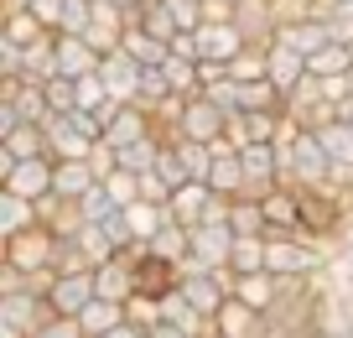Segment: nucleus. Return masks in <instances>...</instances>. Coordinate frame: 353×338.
I'll list each match as a JSON object with an SVG mask.
<instances>
[{"mask_svg": "<svg viewBox=\"0 0 353 338\" xmlns=\"http://www.w3.org/2000/svg\"><path fill=\"white\" fill-rule=\"evenodd\" d=\"M104 141L99 115L73 109V115H52L47 120V146H52V162H88V151Z\"/></svg>", "mask_w": 353, "mask_h": 338, "instance_id": "f257e3e1", "label": "nucleus"}, {"mask_svg": "<svg viewBox=\"0 0 353 338\" xmlns=\"http://www.w3.org/2000/svg\"><path fill=\"white\" fill-rule=\"evenodd\" d=\"M52 250H57V240L37 224V229L16 234V240H0V265H6V271H21V276H57Z\"/></svg>", "mask_w": 353, "mask_h": 338, "instance_id": "f03ea898", "label": "nucleus"}, {"mask_svg": "<svg viewBox=\"0 0 353 338\" xmlns=\"http://www.w3.org/2000/svg\"><path fill=\"white\" fill-rule=\"evenodd\" d=\"M52 182H57V162H52V156H42V162H16V167L0 172V193L26 198V203L52 198Z\"/></svg>", "mask_w": 353, "mask_h": 338, "instance_id": "7ed1b4c3", "label": "nucleus"}, {"mask_svg": "<svg viewBox=\"0 0 353 338\" xmlns=\"http://www.w3.org/2000/svg\"><path fill=\"white\" fill-rule=\"evenodd\" d=\"M176 135H182V141L213 146V141H223V135H229V115H223V109L213 104L208 94H192L188 109H182V125H176Z\"/></svg>", "mask_w": 353, "mask_h": 338, "instance_id": "20e7f679", "label": "nucleus"}, {"mask_svg": "<svg viewBox=\"0 0 353 338\" xmlns=\"http://www.w3.org/2000/svg\"><path fill=\"white\" fill-rule=\"evenodd\" d=\"M52 307H47V297L37 292H0V328H16V333L37 338V328L52 323Z\"/></svg>", "mask_w": 353, "mask_h": 338, "instance_id": "39448f33", "label": "nucleus"}, {"mask_svg": "<svg viewBox=\"0 0 353 338\" xmlns=\"http://www.w3.org/2000/svg\"><path fill=\"white\" fill-rule=\"evenodd\" d=\"M0 104L16 109L21 125H47L52 104H47V84H26V78H0Z\"/></svg>", "mask_w": 353, "mask_h": 338, "instance_id": "423d86ee", "label": "nucleus"}, {"mask_svg": "<svg viewBox=\"0 0 353 338\" xmlns=\"http://www.w3.org/2000/svg\"><path fill=\"white\" fill-rule=\"evenodd\" d=\"M265 240H301V187H276L265 198Z\"/></svg>", "mask_w": 353, "mask_h": 338, "instance_id": "0eeeda50", "label": "nucleus"}, {"mask_svg": "<svg viewBox=\"0 0 353 338\" xmlns=\"http://www.w3.org/2000/svg\"><path fill=\"white\" fill-rule=\"evenodd\" d=\"M88 302H99V292H94V271H83V276H57L52 292H47V307H52L57 317H83Z\"/></svg>", "mask_w": 353, "mask_h": 338, "instance_id": "6e6552de", "label": "nucleus"}, {"mask_svg": "<svg viewBox=\"0 0 353 338\" xmlns=\"http://www.w3.org/2000/svg\"><path fill=\"white\" fill-rule=\"evenodd\" d=\"M234 21H239V32H244L250 47H276V37H281L276 0H244L239 11H234Z\"/></svg>", "mask_w": 353, "mask_h": 338, "instance_id": "1a4fd4ad", "label": "nucleus"}, {"mask_svg": "<svg viewBox=\"0 0 353 338\" xmlns=\"http://www.w3.org/2000/svg\"><path fill=\"white\" fill-rule=\"evenodd\" d=\"M141 73H145V68L135 63L125 47H120V53H110V57L99 63L104 88H110V99H120V104H135V99H141Z\"/></svg>", "mask_w": 353, "mask_h": 338, "instance_id": "9d476101", "label": "nucleus"}, {"mask_svg": "<svg viewBox=\"0 0 353 338\" xmlns=\"http://www.w3.org/2000/svg\"><path fill=\"white\" fill-rule=\"evenodd\" d=\"M234 240H239V234H234L229 224H198V229H192V261L208 265V271H223V265L234 261Z\"/></svg>", "mask_w": 353, "mask_h": 338, "instance_id": "9b49d317", "label": "nucleus"}, {"mask_svg": "<svg viewBox=\"0 0 353 338\" xmlns=\"http://www.w3.org/2000/svg\"><path fill=\"white\" fill-rule=\"evenodd\" d=\"M42 156H52L47 125H16L11 135H0V172L16 167V162H42Z\"/></svg>", "mask_w": 353, "mask_h": 338, "instance_id": "f8f14e48", "label": "nucleus"}, {"mask_svg": "<svg viewBox=\"0 0 353 338\" xmlns=\"http://www.w3.org/2000/svg\"><path fill=\"white\" fill-rule=\"evenodd\" d=\"M161 125H156V115L151 109H141V104H125L120 115H114V125L104 131V146H114V151H130V146H141L145 135H156Z\"/></svg>", "mask_w": 353, "mask_h": 338, "instance_id": "ddd939ff", "label": "nucleus"}, {"mask_svg": "<svg viewBox=\"0 0 353 338\" xmlns=\"http://www.w3.org/2000/svg\"><path fill=\"white\" fill-rule=\"evenodd\" d=\"M198 47H203V63H234L250 42H244L239 21H208L198 32Z\"/></svg>", "mask_w": 353, "mask_h": 338, "instance_id": "4468645a", "label": "nucleus"}, {"mask_svg": "<svg viewBox=\"0 0 353 338\" xmlns=\"http://www.w3.org/2000/svg\"><path fill=\"white\" fill-rule=\"evenodd\" d=\"M99 63L104 57L88 47V37H68V32H57V78H88V73H99Z\"/></svg>", "mask_w": 353, "mask_h": 338, "instance_id": "2eb2a0df", "label": "nucleus"}, {"mask_svg": "<svg viewBox=\"0 0 353 338\" xmlns=\"http://www.w3.org/2000/svg\"><path fill=\"white\" fill-rule=\"evenodd\" d=\"M94 292H99V302H130L135 297V265L125 261V255H114V261H104L99 271H94Z\"/></svg>", "mask_w": 353, "mask_h": 338, "instance_id": "dca6fc26", "label": "nucleus"}, {"mask_svg": "<svg viewBox=\"0 0 353 338\" xmlns=\"http://www.w3.org/2000/svg\"><path fill=\"white\" fill-rule=\"evenodd\" d=\"M213 333L219 338H260L265 333V312H254V307H244L239 297H229L223 312L213 317Z\"/></svg>", "mask_w": 353, "mask_h": 338, "instance_id": "f3484780", "label": "nucleus"}, {"mask_svg": "<svg viewBox=\"0 0 353 338\" xmlns=\"http://www.w3.org/2000/svg\"><path fill=\"white\" fill-rule=\"evenodd\" d=\"M276 42H286V47H296L301 57H312V53H322V47L332 42V21H327V16H307V21H291V26H281Z\"/></svg>", "mask_w": 353, "mask_h": 338, "instance_id": "a211bd4d", "label": "nucleus"}, {"mask_svg": "<svg viewBox=\"0 0 353 338\" xmlns=\"http://www.w3.org/2000/svg\"><path fill=\"white\" fill-rule=\"evenodd\" d=\"M176 286V265L161 261L156 250H145L141 261H135V297H166Z\"/></svg>", "mask_w": 353, "mask_h": 338, "instance_id": "6ab92c4d", "label": "nucleus"}, {"mask_svg": "<svg viewBox=\"0 0 353 338\" xmlns=\"http://www.w3.org/2000/svg\"><path fill=\"white\" fill-rule=\"evenodd\" d=\"M234 297H239L244 307H254V312H270V307L286 297V281H281V276H270V271H260V276H239Z\"/></svg>", "mask_w": 353, "mask_h": 338, "instance_id": "aec40b11", "label": "nucleus"}, {"mask_svg": "<svg viewBox=\"0 0 353 338\" xmlns=\"http://www.w3.org/2000/svg\"><path fill=\"white\" fill-rule=\"evenodd\" d=\"M166 208H172V218H176V224L198 229L203 218H208V208H213V187H208V182H188L182 193L172 198V203H166Z\"/></svg>", "mask_w": 353, "mask_h": 338, "instance_id": "412c9836", "label": "nucleus"}, {"mask_svg": "<svg viewBox=\"0 0 353 338\" xmlns=\"http://www.w3.org/2000/svg\"><path fill=\"white\" fill-rule=\"evenodd\" d=\"M94 187H99V177H94V167H88V162H57V182H52V193L63 198V203H83Z\"/></svg>", "mask_w": 353, "mask_h": 338, "instance_id": "4be33fe9", "label": "nucleus"}, {"mask_svg": "<svg viewBox=\"0 0 353 338\" xmlns=\"http://www.w3.org/2000/svg\"><path fill=\"white\" fill-rule=\"evenodd\" d=\"M21 78L26 84H52L57 78V37H42V42L21 47Z\"/></svg>", "mask_w": 353, "mask_h": 338, "instance_id": "5701e85b", "label": "nucleus"}, {"mask_svg": "<svg viewBox=\"0 0 353 338\" xmlns=\"http://www.w3.org/2000/svg\"><path fill=\"white\" fill-rule=\"evenodd\" d=\"M307 73H312V68H307V57H301L296 47H286V42L270 47V84H276L281 94H291V88H296Z\"/></svg>", "mask_w": 353, "mask_h": 338, "instance_id": "b1692460", "label": "nucleus"}, {"mask_svg": "<svg viewBox=\"0 0 353 338\" xmlns=\"http://www.w3.org/2000/svg\"><path fill=\"white\" fill-rule=\"evenodd\" d=\"M208 187H213L219 198H244V193H250V177H244L239 151H229V156H213V177H208Z\"/></svg>", "mask_w": 353, "mask_h": 338, "instance_id": "393cba45", "label": "nucleus"}, {"mask_svg": "<svg viewBox=\"0 0 353 338\" xmlns=\"http://www.w3.org/2000/svg\"><path fill=\"white\" fill-rule=\"evenodd\" d=\"M229 229L239 234V240H254V234L265 240V229H270V218H265V198H234Z\"/></svg>", "mask_w": 353, "mask_h": 338, "instance_id": "a878e982", "label": "nucleus"}, {"mask_svg": "<svg viewBox=\"0 0 353 338\" xmlns=\"http://www.w3.org/2000/svg\"><path fill=\"white\" fill-rule=\"evenodd\" d=\"M42 218H37V203H26V198H11L0 193V240H16V234L37 229Z\"/></svg>", "mask_w": 353, "mask_h": 338, "instance_id": "bb28decb", "label": "nucleus"}, {"mask_svg": "<svg viewBox=\"0 0 353 338\" xmlns=\"http://www.w3.org/2000/svg\"><path fill=\"white\" fill-rule=\"evenodd\" d=\"M125 218H130L135 240H141V245H151L156 234H161L166 224H172V208H161V203H145V198H141V203H130V208H125Z\"/></svg>", "mask_w": 353, "mask_h": 338, "instance_id": "cd10ccee", "label": "nucleus"}, {"mask_svg": "<svg viewBox=\"0 0 353 338\" xmlns=\"http://www.w3.org/2000/svg\"><path fill=\"white\" fill-rule=\"evenodd\" d=\"M0 37H6V42H16V47H32V42L57 37V32H47L32 11H0Z\"/></svg>", "mask_w": 353, "mask_h": 338, "instance_id": "c85d7f7f", "label": "nucleus"}, {"mask_svg": "<svg viewBox=\"0 0 353 338\" xmlns=\"http://www.w3.org/2000/svg\"><path fill=\"white\" fill-rule=\"evenodd\" d=\"M307 68H312V78H348L353 73V53L343 42H327L322 53L307 57Z\"/></svg>", "mask_w": 353, "mask_h": 338, "instance_id": "c756f323", "label": "nucleus"}, {"mask_svg": "<svg viewBox=\"0 0 353 338\" xmlns=\"http://www.w3.org/2000/svg\"><path fill=\"white\" fill-rule=\"evenodd\" d=\"M83 323V333L88 338H104V333H114V328H125L130 317H125V307L120 302H88V312L78 317Z\"/></svg>", "mask_w": 353, "mask_h": 338, "instance_id": "7c9ffc66", "label": "nucleus"}, {"mask_svg": "<svg viewBox=\"0 0 353 338\" xmlns=\"http://www.w3.org/2000/svg\"><path fill=\"white\" fill-rule=\"evenodd\" d=\"M172 151L182 156V167H188V177H192V182H208V177H213V146H203V141H182V135H172Z\"/></svg>", "mask_w": 353, "mask_h": 338, "instance_id": "2f4dec72", "label": "nucleus"}, {"mask_svg": "<svg viewBox=\"0 0 353 338\" xmlns=\"http://www.w3.org/2000/svg\"><path fill=\"white\" fill-rule=\"evenodd\" d=\"M125 53H130L141 68H166L172 63V47L156 42V37H145V32H125Z\"/></svg>", "mask_w": 353, "mask_h": 338, "instance_id": "473e14b6", "label": "nucleus"}, {"mask_svg": "<svg viewBox=\"0 0 353 338\" xmlns=\"http://www.w3.org/2000/svg\"><path fill=\"white\" fill-rule=\"evenodd\" d=\"M52 271L57 276H83V271H94V261H88V250H83V240H57V250H52Z\"/></svg>", "mask_w": 353, "mask_h": 338, "instance_id": "72a5a7b5", "label": "nucleus"}, {"mask_svg": "<svg viewBox=\"0 0 353 338\" xmlns=\"http://www.w3.org/2000/svg\"><path fill=\"white\" fill-rule=\"evenodd\" d=\"M265 250H270V245H265L260 234H254V240H234L229 271H234V276H260V271H265Z\"/></svg>", "mask_w": 353, "mask_h": 338, "instance_id": "f704fd0d", "label": "nucleus"}, {"mask_svg": "<svg viewBox=\"0 0 353 338\" xmlns=\"http://www.w3.org/2000/svg\"><path fill=\"white\" fill-rule=\"evenodd\" d=\"M114 214H120V208H114V198L104 193V187H94V193L78 203V218H83V229H99V224H110Z\"/></svg>", "mask_w": 353, "mask_h": 338, "instance_id": "c9c22d12", "label": "nucleus"}, {"mask_svg": "<svg viewBox=\"0 0 353 338\" xmlns=\"http://www.w3.org/2000/svg\"><path fill=\"white\" fill-rule=\"evenodd\" d=\"M281 125H286V115H276V109H254V115H244V135L250 141H281Z\"/></svg>", "mask_w": 353, "mask_h": 338, "instance_id": "e433bc0d", "label": "nucleus"}, {"mask_svg": "<svg viewBox=\"0 0 353 338\" xmlns=\"http://www.w3.org/2000/svg\"><path fill=\"white\" fill-rule=\"evenodd\" d=\"M99 187L114 198V208H130V203H141V177H135V172H125V167H120L114 177H104Z\"/></svg>", "mask_w": 353, "mask_h": 338, "instance_id": "4c0bfd02", "label": "nucleus"}, {"mask_svg": "<svg viewBox=\"0 0 353 338\" xmlns=\"http://www.w3.org/2000/svg\"><path fill=\"white\" fill-rule=\"evenodd\" d=\"M203 6H208V0H166V11H172L176 32H203V26H208Z\"/></svg>", "mask_w": 353, "mask_h": 338, "instance_id": "58836bf2", "label": "nucleus"}, {"mask_svg": "<svg viewBox=\"0 0 353 338\" xmlns=\"http://www.w3.org/2000/svg\"><path fill=\"white\" fill-rule=\"evenodd\" d=\"M156 177H161V187H166L172 198L182 193L188 182H192V177H188V167H182V156H176L172 146H166V151H161V162H156Z\"/></svg>", "mask_w": 353, "mask_h": 338, "instance_id": "ea45409f", "label": "nucleus"}, {"mask_svg": "<svg viewBox=\"0 0 353 338\" xmlns=\"http://www.w3.org/2000/svg\"><path fill=\"white\" fill-rule=\"evenodd\" d=\"M88 26H94V0H68V6H63V26H57V32L88 37Z\"/></svg>", "mask_w": 353, "mask_h": 338, "instance_id": "a19ab883", "label": "nucleus"}, {"mask_svg": "<svg viewBox=\"0 0 353 338\" xmlns=\"http://www.w3.org/2000/svg\"><path fill=\"white\" fill-rule=\"evenodd\" d=\"M125 317H130L141 333H151V328L161 323V297H130V302H125Z\"/></svg>", "mask_w": 353, "mask_h": 338, "instance_id": "79ce46f5", "label": "nucleus"}, {"mask_svg": "<svg viewBox=\"0 0 353 338\" xmlns=\"http://www.w3.org/2000/svg\"><path fill=\"white\" fill-rule=\"evenodd\" d=\"M47 104H52V115H73L78 109V84L73 78H52V84H47Z\"/></svg>", "mask_w": 353, "mask_h": 338, "instance_id": "37998d69", "label": "nucleus"}, {"mask_svg": "<svg viewBox=\"0 0 353 338\" xmlns=\"http://www.w3.org/2000/svg\"><path fill=\"white\" fill-rule=\"evenodd\" d=\"M104 99H110V88H104V78H99V73L78 78V109H88V115H94V109H99Z\"/></svg>", "mask_w": 353, "mask_h": 338, "instance_id": "c03bdc74", "label": "nucleus"}, {"mask_svg": "<svg viewBox=\"0 0 353 338\" xmlns=\"http://www.w3.org/2000/svg\"><path fill=\"white\" fill-rule=\"evenodd\" d=\"M172 63H203V47H198V32H176L172 37Z\"/></svg>", "mask_w": 353, "mask_h": 338, "instance_id": "a18cd8bd", "label": "nucleus"}, {"mask_svg": "<svg viewBox=\"0 0 353 338\" xmlns=\"http://www.w3.org/2000/svg\"><path fill=\"white\" fill-rule=\"evenodd\" d=\"M37 338H88V333H83V323H78V317H52V323L37 328Z\"/></svg>", "mask_w": 353, "mask_h": 338, "instance_id": "49530a36", "label": "nucleus"}, {"mask_svg": "<svg viewBox=\"0 0 353 338\" xmlns=\"http://www.w3.org/2000/svg\"><path fill=\"white\" fill-rule=\"evenodd\" d=\"M63 6L68 0H32V16L47 26V32H57V26H63Z\"/></svg>", "mask_w": 353, "mask_h": 338, "instance_id": "de8ad7c7", "label": "nucleus"}, {"mask_svg": "<svg viewBox=\"0 0 353 338\" xmlns=\"http://www.w3.org/2000/svg\"><path fill=\"white\" fill-rule=\"evenodd\" d=\"M141 198H145V203H161V208L172 203V193L161 187V177H156V172H151V177H141Z\"/></svg>", "mask_w": 353, "mask_h": 338, "instance_id": "09e8293b", "label": "nucleus"}, {"mask_svg": "<svg viewBox=\"0 0 353 338\" xmlns=\"http://www.w3.org/2000/svg\"><path fill=\"white\" fill-rule=\"evenodd\" d=\"M223 78H229V63H198V84H203V88L223 84Z\"/></svg>", "mask_w": 353, "mask_h": 338, "instance_id": "8fccbe9b", "label": "nucleus"}, {"mask_svg": "<svg viewBox=\"0 0 353 338\" xmlns=\"http://www.w3.org/2000/svg\"><path fill=\"white\" fill-rule=\"evenodd\" d=\"M151 338H188V333H182L176 323H156V328H151Z\"/></svg>", "mask_w": 353, "mask_h": 338, "instance_id": "3c124183", "label": "nucleus"}, {"mask_svg": "<svg viewBox=\"0 0 353 338\" xmlns=\"http://www.w3.org/2000/svg\"><path fill=\"white\" fill-rule=\"evenodd\" d=\"M104 338H145V333L135 323H125V328H114V333H104Z\"/></svg>", "mask_w": 353, "mask_h": 338, "instance_id": "603ef678", "label": "nucleus"}, {"mask_svg": "<svg viewBox=\"0 0 353 338\" xmlns=\"http://www.w3.org/2000/svg\"><path fill=\"white\" fill-rule=\"evenodd\" d=\"M332 21H353V0H338V11H332Z\"/></svg>", "mask_w": 353, "mask_h": 338, "instance_id": "864d4df0", "label": "nucleus"}, {"mask_svg": "<svg viewBox=\"0 0 353 338\" xmlns=\"http://www.w3.org/2000/svg\"><path fill=\"white\" fill-rule=\"evenodd\" d=\"M110 6H120V11L130 16V11H141V6H151V0H110Z\"/></svg>", "mask_w": 353, "mask_h": 338, "instance_id": "5fc2aeb1", "label": "nucleus"}, {"mask_svg": "<svg viewBox=\"0 0 353 338\" xmlns=\"http://www.w3.org/2000/svg\"><path fill=\"white\" fill-rule=\"evenodd\" d=\"M343 292H353V265H348V271H343Z\"/></svg>", "mask_w": 353, "mask_h": 338, "instance_id": "6e6d98bb", "label": "nucleus"}, {"mask_svg": "<svg viewBox=\"0 0 353 338\" xmlns=\"http://www.w3.org/2000/svg\"><path fill=\"white\" fill-rule=\"evenodd\" d=\"M327 338H353V333H348V328H332V333H327Z\"/></svg>", "mask_w": 353, "mask_h": 338, "instance_id": "4d7b16f0", "label": "nucleus"}, {"mask_svg": "<svg viewBox=\"0 0 353 338\" xmlns=\"http://www.w3.org/2000/svg\"><path fill=\"white\" fill-rule=\"evenodd\" d=\"M229 6H234V11H239V6H244V0H229Z\"/></svg>", "mask_w": 353, "mask_h": 338, "instance_id": "13d9d810", "label": "nucleus"}, {"mask_svg": "<svg viewBox=\"0 0 353 338\" xmlns=\"http://www.w3.org/2000/svg\"><path fill=\"white\" fill-rule=\"evenodd\" d=\"M213 338H219V333H213Z\"/></svg>", "mask_w": 353, "mask_h": 338, "instance_id": "bf43d9fd", "label": "nucleus"}, {"mask_svg": "<svg viewBox=\"0 0 353 338\" xmlns=\"http://www.w3.org/2000/svg\"><path fill=\"white\" fill-rule=\"evenodd\" d=\"M348 125H353V120H348Z\"/></svg>", "mask_w": 353, "mask_h": 338, "instance_id": "052dcab7", "label": "nucleus"}]
</instances>
